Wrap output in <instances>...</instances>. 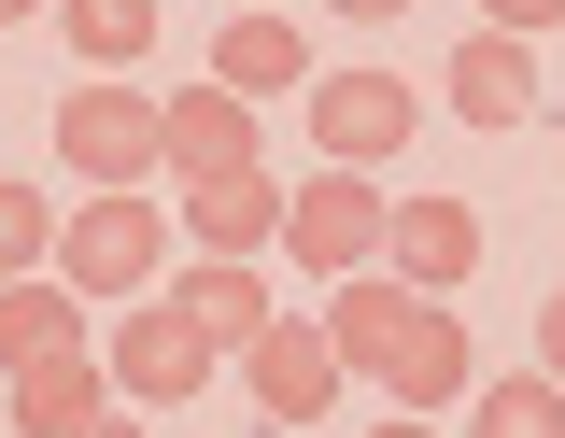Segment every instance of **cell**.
Masks as SVG:
<instances>
[{"label": "cell", "mask_w": 565, "mask_h": 438, "mask_svg": "<svg viewBox=\"0 0 565 438\" xmlns=\"http://www.w3.org/2000/svg\"><path fill=\"white\" fill-rule=\"evenodd\" d=\"M326 340H340V367H353V382H382L396 410H452V396L481 382V340L452 325V297L396 284V269H340Z\"/></svg>", "instance_id": "6da1fadb"}, {"label": "cell", "mask_w": 565, "mask_h": 438, "mask_svg": "<svg viewBox=\"0 0 565 438\" xmlns=\"http://www.w3.org/2000/svg\"><path fill=\"white\" fill-rule=\"evenodd\" d=\"M57 170L71 184H156V170H170V99H141L128 72L71 85L57 99Z\"/></svg>", "instance_id": "7a4b0ae2"}, {"label": "cell", "mask_w": 565, "mask_h": 438, "mask_svg": "<svg viewBox=\"0 0 565 438\" xmlns=\"http://www.w3.org/2000/svg\"><path fill=\"white\" fill-rule=\"evenodd\" d=\"M156 269H170V213L141 184H85V213L57 226V284L71 297H156Z\"/></svg>", "instance_id": "3957f363"}, {"label": "cell", "mask_w": 565, "mask_h": 438, "mask_svg": "<svg viewBox=\"0 0 565 438\" xmlns=\"http://www.w3.org/2000/svg\"><path fill=\"white\" fill-rule=\"evenodd\" d=\"M99 367H114L128 410H184V396L212 382V325L184 311V297H128V325L99 340Z\"/></svg>", "instance_id": "277c9868"}, {"label": "cell", "mask_w": 565, "mask_h": 438, "mask_svg": "<svg viewBox=\"0 0 565 438\" xmlns=\"http://www.w3.org/2000/svg\"><path fill=\"white\" fill-rule=\"evenodd\" d=\"M382 226H396V199H382L367 170H340V156H326V170L282 199V255L340 284V269H382Z\"/></svg>", "instance_id": "5b68a950"}, {"label": "cell", "mask_w": 565, "mask_h": 438, "mask_svg": "<svg viewBox=\"0 0 565 438\" xmlns=\"http://www.w3.org/2000/svg\"><path fill=\"white\" fill-rule=\"evenodd\" d=\"M340 340H326V311H311V325H297V311H269V325H255V340H241V396H255V410H269V425H326V410H340Z\"/></svg>", "instance_id": "8992f818"}, {"label": "cell", "mask_w": 565, "mask_h": 438, "mask_svg": "<svg viewBox=\"0 0 565 438\" xmlns=\"http://www.w3.org/2000/svg\"><path fill=\"white\" fill-rule=\"evenodd\" d=\"M411 128H424V99L396 72H311V142L340 156V170H382Z\"/></svg>", "instance_id": "52a82bcc"}, {"label": "cell", "mask_w": 565, "mask_h": 438, "mask_svg": "<svg viewBox=\"0 0 565 438\" xmlns=\"http://www.w3.org/2000/svg\"><path fill=\"white\" fill-rule=\"evenodd\" d=\"M438 99H452L467 128L509 142V128L537 114V43H523V29H467V43H452V72H438Z\"/></svg>", "instance_id": "ba28073f"}, {"label": "cell", "mask_w": 565, "mask_h": 438, "mask_svg": "<svg viewBox=\"0 0 565 438\" xmlns=\"http://www.w3.org/2000/svg\"><path fill=\"white\" fill-rule=\"evenodd\" d=\"M282 199H297V184H282L269 156H255V170H199V184H184V226H199V255H269Z\"/></svg>", "instance_id": "9c48e42d"}, {"label": "cell", "mask_w": 565, "mask_h": 438, "mask_svg": "<svg viewBox=\"0 0 565 438\" xmlns=\"http://www.w3.org/2000/svg\"><path fill=\"white\" fill-rule=\"evenodd\" d=\"M481 241H494V226L467 213V199H396V226H382L396 284H424V297H452V284H467V269H481Z\"/></svg>", "instance_id": "30bf717a"}, {"label": "cell", "mask_w": 565, "mask_h": 438, "mask_svg": "<svg viewBox=\"0 0 565 438\" xmlns=\"http://www.w3.org/2000/svg\"><path fill=\"white\" fill-rule=\"evenodd\" d=\"M0 410H14V438H85L99 410H114V367L99 354H43V367L0 382Z\"/></svg>", "instance_id": "8fae6325"}, {"label": "cell", "mask_w": 565, "mask_h": 438, "mask_svg": "<svg viewBox=\"0 0 565 438\" xmlns=\"http://www.w3.org/2000/svg\"><path fill=\"white\" fill-rule=\"evenodd\" d=\"M212 85H241V99H311L297 14H226V29H212Z\"/></svg>", "instance_id": "7c38bea8"}, {"label": "cell", "mask_w": 565, "mask_h": 438, "mask_svg": "<svg viewBox=\"0 0 565 438\" xmlns=\"http://www.w3.org/2000/svg\"><path fill=\"white\" fill-rule=\"evenodd\" d=\"M199 170H255V99L241 85H184L170 99V184H199Z\"/></svg>", "instance_id": "4fadbf2b"}, {"label": "cell", "mask_w": 565, "mask_h": 438, "mask_svg": "<svg viewBox=\"0 0 565 438\" xmlns=\"http://www.w3.org/2000/svg\"><path fill=\"white\" fill-rule=\"evenodd\" d=\"M43 354H85V297L57 284V269H29V284H0V382Z\"/></svg>", "instance_id": "5bb4252c"}, {"label": "cell", "mask_w": 565, "mask_h": 438, "mask_svg": "<svg viewBox=\"0 0 565 438\" xmlns=\"http://www.w3.org/2000/svg\"><path fill=\"white\" fill-rule=\"evenodd\" d=\"M467 438H565V382H552V367H494V382H467Z\"/></svg>", "instance_id": "9a60e30c"}, {"label": "cell", "mask_w": 565, "mask_h": 438, "mask_svg": "<svg viewBox=\"0 0 565 438\" xmlns=\"http://www.w3.org/2000/svg\"><path fill=\"white\" fill-rule=\"evenodd\" d=\"M57 43L85 72H141L156 57V0H57Z\"/></svg>", "instance_id": "2e32d148"}, {"label": "cell", "mask_w": 565, "mask_h": 438, "mask_svg": "<svg viewBox=\"0 0 565 438\" xmlns=\"http://www.w3.org/2000/svg\"><path fill=\"white\" fill-rule=\"evenodd\" d=\"M184 311H199L212 340H255V325H269V284H255V255H199V269H184Z\"/></svg>", "instance_id": "e0dca14e"}, {"label": "cell", "mask_w": 565, "mask_h": 438, "mask_svg": "<svg viewBox=\"0 0 565 438\" xmlns=\"http://www.w3.org/2000/svg\"><path fill=\"white\" fill-rule=\"evenodd\" d=\"M29 269H57V199L43 184H0V284H29Z\"/></svg>", "instance_id": "ac0fdd59"}, {"label": "cell", "mask_w": 565, "mask_h": 438, "mask_svg": "<svg viewBox=\"0 0 565 438\" xmlns=\"http://www.w3.org/2000/svg\"><path fill=\"white\" fill-rule=\"evenodd\" d=\"M481 29H523L537 43V29H565V0H481Z\"/></svg>", "instance_id": "d6986e66"}, {"label": "cell", "mask_w": 565, "mask_h": 438, "mask_svg": "<svg viewBox=\"0 0 565 438\" xmlns=\"http://www.w3.org/2000/svg\"><path fill=\"white\" fill-rule=\"evenodd\" d=\"M85 438H156V410H128V396H114V410H99Z\"/></svg>", "instance_id": "ffe728a7"}, {"label": "cell", "mask_w": 565, "mask_h": 438, "mask_svg": "<svg viewBox=\"0 0 565 438\" xmlns=\"http://www.w3.org/2000/svg\"><path fill=\"white\" fill-rule=\"evenodd\" d=\"M537 367H552V382H565V297H552V311H537Z\"/></svg>", "instance_id": "44dd1931"}, {"label": "cell", "mask_w": 565, "mask_h": 438, "mask_svg": "<svg viewBox=\"0 0 565 438\" xmlns=\"http://www.w3.org/2000/svg\"><path fill=\"white\" fill-rule=\"evenodd\" d=\"M326 14H353V29H396V14H411V0H326Z\"/></svg>", "instance_id": "7402d4cb"}, {"label": "cell", "mask_w": 565, "mask_h": 438, "mask_svg": "<svg viewBox=\"0 0 565 438\" xmlns=\"http://www.w3.org/2000/svg\"><path fill=\"white\" fill-rule=\"evenodd\" d=\"M367 438H438V425H424V410H382V425H367Z\"/></svg>", "instance_id": "603a6c76"}, {"label": "cell", "mask_w": 565, "mask_h": 438, "mask_svg": "<svg viewBox=\"0 0 565 438\" xmlns=\"http://www.w3.org/2000/svg\"><path fill=\"white\" fill-rule=\"evenodd\" d=\"M14 14H43V0H0V29H14Z\"/></svg>", "instance_id": "cb8c5ba5"}, {"label": "cell", "mask_w": 565, "mask_h": 438, "mask_svg": "<svg viewBox=\"0 0 565 438\" xmlns=\"http://www.w3.org/2000/svg\"><path fill=\"white\" fill-rule=\"evenodd\" d=\"M241 14H297V0H241Z\"/></svg>", "instance_id": "d4e9b609"}]
</instances>
